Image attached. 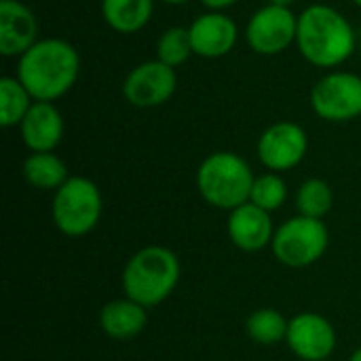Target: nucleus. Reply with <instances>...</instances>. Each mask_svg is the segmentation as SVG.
Instances as JSON below:
<instances>
[{
  "mask_svg": "<svg viewBox=\"0 0 361 361\" xmlns=\"http://www.w3.org/2000/svg\"><path fill=\"white\" fill-rule=\"evenodd\" d=\"M180 281V260L163 245H148L135 252L123 271V292L133 302L152 309L167 300Z\"/></svg>",
  "mask_w": 361,
  "mask_h": 361,
  "instance_id": "3",
  "label": "nucleus"
},
{
  "mask_svg": "<svg viewBox=\"0 0 361 361\" xmlns=\"http://www.w3.org/2000/svg\"><path fill=\"white\" fill-rule=\"evenodd\" d=\"M102 192L95 182L82 176H70L53 197L51 216L59 233L68 237L89 235L102 220Z\"/></svg>",
  "mask_w": 361,
  "mask_h": 361,
  "instance_id": "5",
  "label": "nucleus"
},
{
  "mask_svg": "<svg viewBox=\"0 0 361 361\" xmlns=\"http://www.w3.org/2000/svg\"><path fill=\"white\" fill-rule=\"evenodd\" d=\"M190 55H195V53H192L188 27L173 25L161 34V38L157 42V59L159 61H163L171 68H178V66L186 63V59Z\"/></svg>",
  "mask_w": 361,
  "mask_h": 361,
  "instance_id": "22",
  "label": "nucleus"
},
{
  "mask_svg": "<svg viewBox=\"0 0 361 361\" xmlns=\"http://www.w3.org/2000/svg\"><path fill=\"white\" fill-rule=\"evenodd\" d=\"M332 205H334V192L328 182L319 178H311L300 184L296 192V207L300 216L324 220V216L330 214Z\"/></svg>",
  "mask_w": 361,
  "mask_h": 361,
  "instance_id": "21",
  "label": "nucleus"
},
{
  "mask_svg": "<svg viewBox=\"0 0 361 361\" xmlns=\"http://www.w3.org/2000/svg\"><path fill=\"white\" fill-rule=\"evenodd\" d=\"M23 178L40 190H57L70 176L66 163L55 152H32L23 163Z\"/></svg>",
  "mask_w": 361,
  "mask_h": 361,
  "instance_id": "18",
  "label": "nucleus"
},
{
  "mask_svg": "<svg viewBox=\"0 0 361 361\" xmlns=\"http://www.w3.org/2000/svg\"><path fill=\"white\" fill-rule=\"evenodd\" d=\"M201 2H203L209 11H224V8L237 4L239 0H201Z\"/></svg>",
  "mask_w": 361,
  "mask_h": 361,
  "instance_id": "24",
  "label": "nucleus"
},
{
  "mask_svg": "<svg viewBox=\"0 0 361 361\" xmlns=\"http://www.w3.org/2000/svg\"><path fill=\"white\" fill-rule=\"evenodd\" d=\"M298 17L290 6L267 4L258 8L245 27V40L258 55H279L290 44H296Z\"/></svg>",
  "mask_w": 361,
  "mask_h": 361,
  "instance_id": "8",
  "label": "nucleus"
},
{
  "mask_svg": "<svg viewBox=\"0 0 361 361\" xmlns=\"http://www.w3.org/2000/svg\"><path fill=\"white\" fill-rule=\"evenodd\" d=\"M330 243V233L324 220L296 216L286 220L273 237L275 258L290 269H307L322 260Z\"/></svg>",
  "mask_w": 361,
  "mask_h": 361,
  "instance_id": "6",
  "label": "nucleus"
},
{
  "mask_svg": "<svg viewBox=\"0 0 361 361\" xmlns=\"http://www.w3.org/2000/svg\"><path fill=\"white\" fill-rule=\"evenodd\" d=\"M288 326L290 322L277 311V309H258L252 313L245 322V332L247 336L264 347L279 345L288 336Z\"/></svg>",
  "mask_w": 361,
  "mask_h": 361,
  "instance_id": "20",
  "label": "nucleus"
},
{
  "mask_svg": "<svg viewBox=\"0 0 361 361\" xmlns=\"http://www.w3.org/2000/svg\"><path fill=\"white\" fill-rule=\"evenodd\" d=\"M353 2H355V4H357V6H361V0H353Z\"/></svg>",
  "mask_w": 361,
  "mask_h": 361,
  "instance_id": "28",
  "label": "nucleus"
},
{
  "mask_svg": "<svg viewBox=\"0 0 361 361\" xmlns=\"http://www.w3.org/2000/svg\"><path fill=\"white\" fill-rule=\"evenodd\" d=\"M360 51H361V40H360Z\"/></svg>",
  "mask_w": 361,
  "mask_h": 361,
  "instance_id": "29",
  "label": "nucleus"
},
{
  "mask_svg": "<svg viewBox=\"0 0 361 361\" xmlns=\"http://www.w3.org/2000/svg\"><path fill=\"white\" fill-rule=\"evenodd\" d=\"M250 163L228 150L214 152L197 169V188L205 203L216 209H237L250 201L254 186Z\"/></svg>",
  "mask_w": 361,
  "mask_h": 361,
  "instance_id": "4",
  "label": "nucleus"
},
{
  "mask_svg": "<svg viewBox=\"0 0 361 361\" xmlns=\"http://www.w3.org/2000/svg\"><path fill=\"white\" fill-rule=\"evenodd\" d=\"M357 44L351 21L330 4H311L298 15L296 47L315 68L332 70L345 63Z\"/></svg>",
  "mask_w": 361,
  "mask_h": 361,
  "instance_id": "2",
  "label": "nucleus"
},
{
  "mask_svg": "<svg viewBox=\"0 0 361 361\" xmlns=\"http://www.w3.org/2000/svg\"><path fill=\"white\" fill-rule=\"evenodd\" d=\"M288 199V186L283 182L281 176L277 173H264V176H258L254 180V186H252V195H250V203L258 205L260 209L273 214L277 212Z\"/></svg>",
  "mask_w": 361,
  "mask_h": 361,
  "instance_id": "23",
  "label": "nucleus"
},
{
  "mask_svg": "<svg viewBox=\"0 0 361 361\" xmlns=\"http://www.w3.org/2000/svg\"><path fill=\"white\" fill-rule=\"evenodd\" d=\"M188 32L192 53L205 59H218L228 55L239 38L237 23L222 11H209L205 15H199L190 23Z\"/></svg>",
  "mask_w": 361,
  "mask_h": 361,
  "instance_id": "12",
  "label": "nucleus"
},
{
  "mask_svg": "<svg viewBox=\"0 0 361 361\" xmlns=\"http://www.w3.org/2000/svg\"><path fill=\"white\" fill-rule=\"evenodd\" d=\"M309 150L307 131L292 121H279L267 127L258 140V159L273 173L298 167Z\"/></svg>",
  "mask_w": 361,
  "mask_h": 361,
  "instance_id": "9",
  "label": "nucleus"
},
{
  "mask_svg": "<svg viewBox=\"0 0 361 361\" xmlns=\"http://www.w3.org/2000/svg\"><path fill=\"white\" fill-rule=\"evenodd\" d=\"M226 228H228V237L233 245L243 252L264 250L267 245L273 243V237L277 231L273 226L271 214L250 201L228 214Z\"/></svg>",
  "mask_w": 361,
  "mask_h": 361,
  "instance_id": "14",
  "label": "nucleus"
},
{
  "mask_svg": "<svg viewBox=\"0 0 361 361\" xmlns=\"http://www.w3.org/2000/svg\"><path fill=\"white\" fill-rule=\"evenodd\" d=\"M313 112L330 123L361 118V76L353 72H330L311 89Z\"/></svg>",
  "mask_w": 361,
  "mask_h": 361,
  "instance_id": "7",
  "label": "nucleus"
},
{
  "mask_svg": "<svg viewBox=\"0 0 361 361\" xmlns=\"http://www.w3.org/2000/svg\"><path fill=\"white\" fill-rule=\"evenodd\" d=\"M80 55L63 38H42L19 57L17 78L34 102H55L78 80Z\"/></svg>",
  "mask_w": 361,
  "mask_h": 361,
  "instance_id": "1",
  "label": "nucleus"
},
{
  "mask_svg": "<svg viewBox=\"0 0 361 361\" xmlns=\"http://www.w3.org/2000/svg\"><path fill=\"white\" fill-rule=\"evenodd\" d=\"M286 343L302 361H328L336 349V330L317 313H300L290 319Z\"/></svg>",
  "mask_w": 361,
  "mask_h": 361,
  "instance_id": "11",
  "label": "nucleus"
},
{
  "mask_svg": "<svg viewBox=\"0 0 361 361\" xmlns=\"http://www.w3.org/2000/svg\"><path fill=\"white\" fill-rule=\"evenodd\" d=\"M154 0H102L104 21L118 34L144 30L152 17Z\"/></svg>",
  "mask_w": 361,
  "mask_h": 361,
  "instance_id": "17",
  "label": "nucleus"
},
{
  "mask_svg": "<svg viewBox=\"0 0 361 361\" xmlns=\"http://www.w3.org/2000/svg\"><path fill=\"white\" fill-rule=\"evenodd\" d=\"M296 0H269V4H277V6H292Z\"/></svg>",
  "mask_w": 361,
  "mask_h": 361,
  "instance_id": "25",
  "label": "nucleus"
},
{
  "mask_svg": "<svg viewBox=\"0 0 361 361\" xmlns=\"http://www.w3.org/2000/svg\"><path fill=\"white\" fill-rule=\"evenodd\" d=\"M148 324V309L131 298L112 300L99 311V328L114 341H129L144 332Z\"/></svg>",
  "mask_w": 361,
  "mask_h": 361,
  "instance_id": "16",
  "label": "nucleus"
},
{
  "mask_svg": "<svg viewBox=\"0 0 361 361\" xmlns=\"http://www.w3.org/2000/svg\"><path fill=\"white\" fill-rule=\"evenodd\" d=\"M161 2H165V4H186L190 0H161Z\"/></svg>",
  "mask_w": 361,
  "mask_h": 361,
  "instance_id": "26",
  "label": "nucleus"
},
{
  "mask_svg": "<svg viewBox=\"0 0 361 361\" xmlns=\"http://www.w3.org/2000/svg\"><path fill=\"white\" fill-rule=\"evenodd\" d=\"M176 87V68L159 59H150L135 66L127 74L123 82V95L135 108H157L173 97Z\"/></svg>",
  "mask_w": 361,
  "mask_h": 361,
  "instance_id": "10",
  "label": "nucleus"
},
{
  "mask_svg": "<svg viewBox=\"0 0 361 361\" xmlns=\"http://www.w3.org/2000/svg\"><path fill=\"white\" fill-rule=\"evenodd\" d=\"M21 140L32 152H53L63 137V116L51 102H34L19 125Z\"/></svg>",
  "mask_w": 361,
  "mask_h": 361,
  "instance_id": "15",
  "label": "nucleus"
},
{
  "mask_svg": "<svg viewBox=\"0 0 361 361\" xmlns=\"http://www.w3.org/2000/svg\"><path fill=\"white\" fill-rule=\"evenodd\" d=\"M349 361H361V347L355 351V353H353V355H351V357H349Z\"/></svg>",
  "mask_w": 361,
  "mask_h": 361,
  "instance_id": "27",
  "label": "nucleus"
},
{
  "mask_svg": "<svg viewBox=\"0 0 361 361\" xmlns=\"http://www.w3.org/2000/svg\"><path fill=\"white\" fill-rule=\"evenodd\" d=\"M38 42L34 11L21 0H0V55L21 57Z\"/></svg>",
  "mask_w": 361,
  "mask_h": 361,
  "instance_id": "13",
  "label": "nucleus"
},
{
  "mask_svg": "<svg viewBox=\"0 0 361 361\" xmlns=\"http://www.w3.org/2000/svg\"><path fill=\"white\" fill-rule=\"evenodd\" d=\"M34 104V97L21 85L17 76L0 78V123L2 127H17L25 118Z\"/></svg>",
  "mask_w": 361,
  "mask_h": 361,
  "instance_id": "19",
  "label": "nucleus"
}]
</instances>
